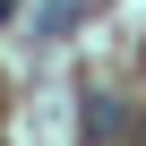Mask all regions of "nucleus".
I'll return each mask as SVG.
<instances>
[{
    "label": "nucleus",
    "mask_w": 146,
    "mask_h": 146,
    "mask_svg": "<svg viewBox=\"0 0 146 146\" xmlns=\"http://www.w3.org/2000/svg\"><path fill=\"white\" fill-rule=\"evenodd\" d=\"M86 137H129V103L95 86V95H86Z\"/></svg>",
    "instance_id": "1"
},
{
    "label": "nucleus",
    "mask_w": 146,
    "mask_h": 146,
    "mask_svg": "<svg viewBox=\"0 0 146 146\" xmlns=\"http://www.w3.org/2000/svg\"><path fill=\"white\" fill-rule=\"evenodd\" d=\"M0 17H9V0H0Z\"/></svg>",
    "instance_id": "2"
}]
</instances>
